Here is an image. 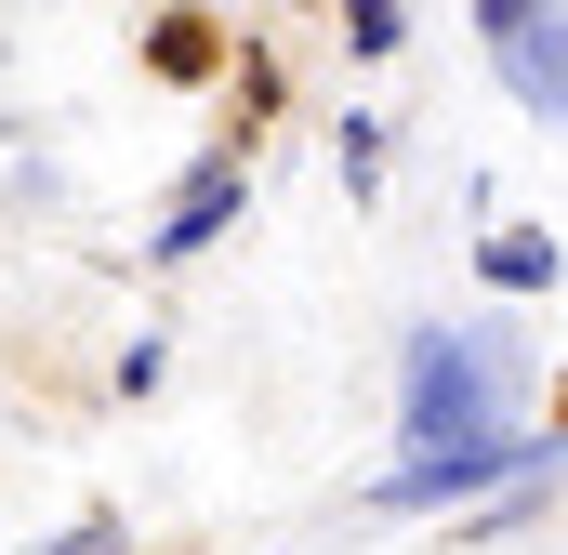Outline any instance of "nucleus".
<instances>
[{
	"mask_svg": "<svg viewBox=\"0 0 568 555\" xmlns=\"http://www.w3.org/2000/svg\"><path fill=\"white\" fill-rule=\"evenodd\" d=\"M476 27H489L503 80H516V93L568 133V13H556V0H476Z\"/></svg>",
	"mask_w": 568,
	"mask_h": 555,
	"instance_id": "obj_2",
	"label": "nucleus"
},
{
	"mask_svg": "<svg viewBox=\"0 0 568 555\" xmlns=\"http://www.w3.org/2000/svg\"><path fill=\"white\" fill-rule=\"evenodd\" d=\"M225 212H239V159H212V172H199V185H185V212H172V225H159V252H199V239H212V225H225Z\"/></svg>",
	"mask_w": 568,
	"mask_h": 555,
	"instance_id": "obj_3",
	"label": "nucleus"
},
{
	"mask_svg": "<svg viewBox=\"0 0 568 555\" xmlns=\"http://www.w3.org/2000/svg\"><path fill=\"white\" fill-rule=\"evenodd\" d=\"M503 397H516V357H503L489 331L424 344V357H410V463H424V450H476V436H503Z\"/></svg>",
	"mask_w": 568,
	"mask_h": 555,
	"instance_id": "obj_1",
	"label": "nucleus"
},
{
	"mask_svg": "<svg viewBox=\"0 0 568 555\" xmlns=\"http://www.w3.org/2000/svg\"><path fill=\"white\" fill-rule=\"evenodd\" d=\"M489 278H503V291H542V278H556V239L503 225V239H489Z\"/></svg>",
	"mask_w": 568,
	"mask_h": 555,
	"instance_id": "obj_4",
	"label": "nucleus"
}]
</instances>
